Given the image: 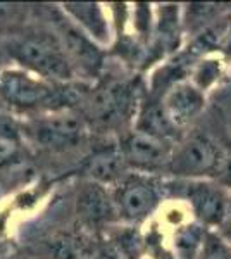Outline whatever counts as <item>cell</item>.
Masks as SVG:
<instances>
[{
    "mask_svg": "<svg viewBox=\"0 0 231 259\" xmlns=\"http://www.w3.org/2000/svg\"><path fill=\"white\" fill-rule=\"evenodd\" d=\"M219 74H221L219 61H216V59L202 61L195 71V83H193V85L204 92L207 87H211L212 83L219 78Z\"/></svg>",
    "mask_w": 231,
    "mask_h": 259,
    "instance_id": "obj_16",
    "label": "cell"
},
{
    "mask_svg": "<svg viewBox=\"0 0 231 259\" xmlns=\"http://www.w3.org/2000/svg\"><path fill=\"white\" fill-rule=\"evenodd\" d=\"M173 152L174 149L167 139L150 135L140 130H135L131 135H128L121 149L126 164L145 171L169 168Z\"/></svg>",
    "mask_w": 231,
    "mask_h": 259,
    "instance_id": "obj_4",
    "label": "cell"
},
{
    "mask_svg": "<svg viewBox=\"0 0 231 259\" xmlns=\"http://www.w3.org/2000/svg\"><path fill=\"white\" fill-rule=\"evenodd\" d=\"M6 49L12 59L41 78L68 81L74 74L73 64L57 36L47 33H23L11 36Z\"/></svg>",
    "mask_w": 231,
    "mask_h": 259,
    "instance_id": "obj_1",
    "label": "cell"
},
{
    "mask_svg": "<svg viewBox=\"0 0 231 259\" xmlns=\"http://www.w3.org/2000/svg\"><path fill=\"white\" fill-rule=\"evenodd\" d=\"M123 154L117 152H100L97 154L94 159L90 161V166H88V173L91 175L97 183L99 182H111L119 177L121 166H123Z\"/></svg>",
    "mask_w": 231,
    "mask_h": 259,
    "instance_id": "obj_14",
    "label": "cell"
},
{
    "mask_svg": "<svg viewBox=\"0 0 231 259\" xmlns=\"http://www.w3.org/2000/svg\"><path fill=\"white\" fill-rule=\"evenodd\" d=\"M228 216H231V195H229V204H228Z\"/></svg>",
    "mask_w": 231,
    "mask_h": 259,
    "instance_id": "obj_21",
    "label": "cell"
},
{
    "mask_svg": "<svg viewBox=\"0 0 231 259\" xmlns=\"http://www.w3.org/2000/svg\"><path fill=\"white\" fill-rule=\"evenodd\" d=\"M116 211L119 216L129 221L147 218L159 204L157 189L147 180L135 177L123 182L114 195Z\"/></svg>",
    "mask_w": 231,
    "mask_h": 259,
    "instance_id": "obj_8",
    "label": "cell"
},
{
    "mask_svg": "<svg viewBox=\"0 0 231 259\" xmlns=\"http://www.w3.org/2000/svg\"><path fill=\"white\" fill-rule=\"evenodd\" d=\"M91 114L102 123H116L129 112L131 107V94L129 89L121 83L106 85L91 95Z\"/></svg>",
    "mask_w": 231,
    "mask_h": 259,
    "instance_id": "obj_10",
    "label": "cell"
},
{
    "mask_svg": "<svg viewBox=\"0 0 231 259\" xmlns=\"http://www.w3.org/2000/svg\"><path fill=\"white\" fill-rule=\"evenodd\" d=\"M18 139V126L12 116L0 111V142H16Z\"/></svg>",
    "mask_w": 231,
    "mask_h": 259,
    "instance_id": "obj_18",
    "label": "cell"
},
{
    "mask_svg": "<svg viewBox=\"0 0 231 259\" xmlns=\"http://www.w3.org/2000/svg\"><path fill=\"white\" fill-rule=\"evenodd\" d=\"M224 159V150L207 135H192L174 149L169 171L190 180L217 178Z\"/></svg>",
    "mask_w": 231,
    "mask_h": 259,
    "instance_id": "obj_2",
    "label": "cell"
},
{
    "mask_svg": "<svg viewBox=\"0 0 231 259\" xmlns=\"http://www.w3.org/2000/svg\"><path fill=\"white\" fill-rule=\"evenodd\" d=\"M188 7H190L188 9L190 21L193 24H199L200 28H202V24L205 26V23H211L219 12V6H216V4H193Z\"/></svg>",
    "mask_w": 231,
    "mask_h": 259,
    "instance_id": "obj_17",
    "label": "cell"
},
{
    "mask_svg": "<svg viewBox=\"0 0 231 259\" xmlns=\"http://www.w3.org/2000/svg\"><path fill=\"white\" fill-rule=\"evenodd\" d=\"M78 211L88 221H106L116 211L114 200L109 199L104 187L97 182L88 183L78 197Z\"/></svg>",
    "mask_w": 231,
    "mask_h": 259,
    "instance_id": "obj_12",
    "label": "cell"
},
{
    "mask_svg": "<svg viewBox=\"0 0 231 259\" xmlns=\"http://www.w3.org/2000/svg\"><path fill=\"white\" fill-rule=\"evenodd\" d=\"M199 259H231V245L217 232L207 230L199 250Z\"/></svg>",
    "mask_w": 231,
    "mask_h": 259,
    "instance_id": "obj_15",
    "label": "cell"
},
{
    "mask_svg": "<svg viewBox=\"0 0 231 259\" xmlns=\"http://www.w3.org/2000/svg\"><path fill=\"white\" fill-rule=\"evenodd\" d=\"M64 12L73 23H76L91 40L99 44H107L111 40L107 18L104 16V11L99 4L81 2V4H64Z\"/></svg>",
    "mask_w": 231,
    "mask_h": 259,
    "instance_id": "obj_11",
    "label": "cell"
},
{
    "mask_svg": "<svg viewBox=\"0 0 231 259\" xmlns=\"http://www.w3.org/2000/svg\"><path fill=\"white\" fill-rule=\"evenodd\" d=\"M33 135L40 145L52 150H64L76 147L86 135V126L81 118L69 112L52 114L36 121Z\"/></svg>",
    "mask_w": 231,
    "mask_h": 259,
    "instance_id": "obj_6",
    "label": "cell"
},
{
    "mask_svg": "<svg viewBox=\"0 0 231 259\" xmlns=\"http://www.w3.org/2000/svg\"><path fill=\"white\" fill-rule=\"evenodd\" d=\"M57 38L69 57L71 64H78L86 73L97 74L102 68V52L94 44L86 33L79 31L73 21H68L64 16H56Z\"/></svg>",
    "mask_w": 231,
    "mask_h": 259,
    "instance_id": "obj_7",
    "label": "cell"
},
{
    "mask_svg": "<svg viewBox=\"0 0 231 259\" xmlns=\"http://www.w3.org/2000/svg\"><path fill=\"white\" fill-rule=\"evenodd\" d=\"M140 132L150 133V135L155 137H162V139H167L173 135V132H176L174 124L171 123L167 114L164 112L162 104L152 102L149 106L144 107L140 114V119H138V128Z\"/></svg>",
    "mask_w": 231,
    "mask_h": 259,
    "instance_id": "obj_13",
    "label": "cell"
},
{
    "mask_svg": "<svg viewBox=\"0 0 231 259\" xmlns=\"http://www.w3.org/2000/svg\"><path fill=\"white\" fill-rule=\"evenodd\" d=\"M217 233L221 235V239L224 242H228L231 245V216H228L222 223L217 227Z\"/></svg>",
    "mask_w": 231,
    "mask_h": 259,
    "instance_id": "obj_20",
    "label": "cell"
},
{
    "mask_svg": "<svg viewBox=\"0 0 231 259\" xmlns=\"http://www.w3.org/2000/svg\"><path fill=\"white\" fill-rule=\"evenodd\" d=\"M56 89L43 80L31 76L26 71L4 69L0 71V95L6 102L16 107H38L49 104L56 97Z\"/></svg>",
    "mask_w": 231,
    "mask_h": 259,
    "instance_id": "obj_3",
    "label": "cell"
},
{
    "mask_svg": "<svg viewBox=\"0 0 231 259\" xmlns=\"http://www.w3.org/2000/svg\"><path fill=\"white\" fill-rule=\"evenodd\" d=\"M184 197L188 199L197 218L207 227H219L228 218L229 195L221 183L190 180L184 189Z\"/></svg>",
    "mask_w": 231,
    "mask_h": 259,
    "instance_id": "obj_5",
    "label": "cell"
},
{
    "mask_svg": "<svg viewBox=\"0 0 231 259\" xmlns=\"http://www.w3.org/2000/svg\"><path fill=\"white\" fill-rule=\"evenodd\" d=\"M205 106L204 92L190 81H178L162 100L164 112L174 128L184 126L195 118Z\"/></svg>",
    "mask_w": 231,
    "mask_h": 259,
    "instance_id": "obj_9",
    "label": "cell"
},
{
    "mask_svg": "<svg viewBox=\"0 0 231 259\" xmlns=\"http://www.w3.org/2000/svg\"><path fill=\"white\" fill-rule=\"evenodd\" d=\"M217 178H219V183L222 187H229L231 189V152L224 150V159H222V166Z\"/></svg>",
    "mask_w": 231,
    "mask_h": 259,
    "instance_id": "obj_19",
    "label": "cell"
}]
</instances>
